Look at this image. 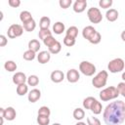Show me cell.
<instances>
[{
  "label": "cell",
  "instance_id": "6da1fadb",
  "mask_svg": "<svg viewBox=\"0 0 125 125\" xmlns=\"http://www.w3.org/2000/svg\"><path fill=\"white\" fill-rule=\"evenodd\" d=\"M106 125H120L125 120V103L117 100L107 104L103 113Z\"/></svg>",
  "mask_w": 125,
  "mask_h": 125
},
{
  "label": "cell",
  "instance_id": "7a4b0ae2",
  "mask_svg": "<svg viewBox=\"0 0 125 125\" xmlns=\"http://www.w3.org/2000/svg\"><path fill=\"white\" fill-rule=\"evenodd\" d=\"M119 91L116 87L114 86H109V87H106L104 88V90H102L100 92V98L102 101L104 102H107V101H110V100H114L116 99L118 96H119Z\"/></svg>",
  "mask_w": 125,
  "mask_h": 125
},
{
  "label": "cell",
  "instance_id": "3957f363",
  "mask_svg": "<svg viewBox=\"0 0 125 125\" xmlns=\"http://www.w3.org/2000/svg\"><path fill=\"white\" fill-rule=\"evenodd\" d=\"M107 78H108V73L106 70H101L97 75L94 76V78L92 79V84L95 88L100 89L103 88L104 86H105L106 82H107Z\"/></svg>",
  "mask_w": 125,
  "mask_h": 125
},
{
  "label": "cell",
  "instance_id": "277c9868",
  "mask_svg": "<svg viewBox=\"0 0 125 125\" xmlns=\"http://www.w3.org/2000/svg\"><path fill=\"white\" fill-rule=\"evenodd\" d=\"M125 62L121 58H116L111 60L107 64V69L111 73H118L124 69Z\"/></svg>",
  "mask_w": 125,
  "mask_h": 125
},
{
  "label": "cell",
  "instance_id": "5b68a950",
  "mask_svg": "<svg viewBox=\"0 0 125 125\" xmlns=\"http://www.w3.org/2000/svg\"><path fill=\"white\" fill-rule=\"evenodd\" d=\"M79 70L81 73H83L86 76H92L96 72V66L94 63L90 62L83 61L79 63Z\"/></svg>",
  "mask_w": 125,
  "mask_h": 125
},
{
  "label": "cell",
  "instance_id": "8992f818",
  "mask_svg": "<svg viewBox=\"0 0 125 125\" xmlns=\"http://www.w3.org/2000/svg\"><path fill=\"white\" fill-rule=\"evenodd\" d=\"M87 17L92 23H100L103 20V15L99 8L92 7L87 11Z\"/></svg>",
  "mask_w": 125,
  "mask_h": 125
},
{
  "label": "cell",
  "instance_id": "52a82bcc",
  "mask_svg": "<svg viewBox=\"0 0 125 125\" xmlns=\"http://www.w3.org/2000/svg\"><path fill=\"white\" fill-rule=\"evenodd\" d=\"M23 32V26H21V24H17V23H14V24H11L8 28V31H7V34H8V37L11 38V39H14L16 37H20Z\"/></svg>",
  "mask_w": 125,
  "mask_h": 125
},
{
  "label": "cell",
  "instance_id": "ba28073f",
  "mask_svg": "<svg viewBox=\"0 0 125 125\" xmlns=\"http://www.w3.org/2000/svg\"><path fill=\"white\" fill-rule=\"evenodd\" d=\"M0 113H1V116L4 117L8 121H13L17 116L16 109L13 106H8L6 108L1 107L0 108Z\"/></svg>",
  "mask_w": 125,
  "mask_h": 125
},
{
  "label": "cell",
  "instance_id": "9c48e42d",
  "mask_svg": "<svg viewBox=\"0 0 125 125\" xmlns=\"http://www.w3.org/2000/svg\"><path fill=\"white\" fill-rule=\"evenodd\" d=\"M79 78H80V74L78 70L74 68H71L66 72V79L69 83H75L79 80Z\"/></svg>",
  "mask_w": 125,
  "mask_h": 125
},
{
  "label": "cell",
  "instance_id": "30bf717a",
  "mask_svg": "<svg viewBox=\"0 0 125 125\" xmlns=\"http://www.w3.org/2000/svg\"><path fill=\"white\" fill-rule=\"evenodd\" d=\"M13 83L16 84L17 86L18 85H21V84H24L26 81H27V77L26 75L23 73V72H16L14 75H13Z\"/></svg>",
  "mask_w": 125,
  "mask_h": 125
},
{
  "label": "cell",
  "instance_id": "8fae6325",
  "mask_svg": "<svg viewBox=\"0 0 125 125\" xmlns=\"http://www.w3.org/2000/svg\"><path fill=\"white\" fill-rule=\"evenodd\" d=\"M86 7H87V1L86 0H76L73 3V11L75 13L84 12Z\"/></svg>",
  "mask_w": 125,
  "mask_h": 125
},
{
  "label": "cell",
  "instance_id": "7c38bea8",
  "mask_svg": "<svg viewBox=\"0 0 125 125\" xmlns=\"http://www.w3.org/2000/svg\"><path fill=\"white\" fill-rule=\"evenodd\" d=\"M50 59H51V54H50L49 51H41L37 55V61L41 64H44V63L49 62Z\"/></svg>",
  "mask_w": 125,
  "mask_h": 125
},
{
  "label": "cell",
  "instance_id": "4fadbf2b",
  "mask_svg": "<svg viewBox=\"0 0 125 125\" xmlns=\"http://www.w3.org/2000/svg\"><path fill=\"white\" fill-rule=\"evenodd\" d=\"M96 32H97V30L92 25H88V26H85L83 28V30H82V36L89 41L95 35Z\"/></svg>",
  "mask_w": 125,
  "mask_h": 125
},
{
  "label": "cell",
  "instance_id": "5bb4252c",
  "mask_svg": "<svg viewBox=\"0 0 125 125\" xmlns=\"http://www.w3.org/2000/svg\"><path fill=\"white\" fill-rule=\"evenodd\" d=\"M50 78L54 83H60L64 79V74H63V72L62 70H58L57 69V70L52 71V73L50 75Z\"/></svg>",
  "mask_w": 125,
  "mask_h": 125
},
{
  "label": "cell",
  "instance_id": "9a60e30c",
  "mask_svg": "<svg viewBox=\"0 0 125 125\" xmlns=\"http://www.w3.org/2000/svg\"><path fill=\"white\" fill-rule=\"evenodd\" d=\"M41 98V92L38 89H32L27 95V99L30 103H36Z\"/></svg>",
  "mask_w": 125,
  "mask_h": 125
},
{
  "label": "cell",
  "instance_id": "2e32d148",
  "mask_svg": "<svg viewBox=\"0 0 125 125\" xmlns=\"http://www.w3.org/2000/svg\"><path fill=\"white\" fill-rule=\"evenodd\" d=\"M118 16H119L118 11L115 9H109L105 13V18L108 21H115L118 19Z\"/></svg>",
  "mask_w": 125,
  "mask_h": 125
},
{
  "label": "cell",
  "instance_id": "e0dca14e",
  "mask_svg": "<svg viewBox=\"0 0 125 125\" xmlns=\"http://www.w3.org/2000/svg\"><path fill=\"white\" fill-rule=\"evenodd\" d=\"M28 50H31L33 52H38L41 45H40V42L37 40V39H31L29 42H28Z\"/></svg>",
  "mask_w": 125,
  "mask_h": 125
},
{
  "label": "cell",
  "instance_id": "ac0fdd59",
  "mask_svg": "<svg viewBox=\"0 0 125 125\" xmlns=\"http://www.w3.org/2000/svg\"><path fill=\"white\" fill-rule=\"evenodd\" d=\"M64 29H65L64 23H62V21H57L53 25V32H55L56 34H62L64 31Z\"/></svg>",
  "mask_w": 125,
  "mask_h": 125
},
{
  "label": "cell",
  "instance_id": "d6986e66",
  "mask_svg": "<svg viewBox=\"0 0 125 125\" xmlns=\"http://www.w3.org/2000/svg\"><path fill=\"white\" fill-rule=\"evenodd\" d=\"M32 19L33 18H32L31 14H30V12H28V11H22L20 14V20H21V21L22 23H25V22L31 21Z\"/></svg>",
  "mask_w": 125,
  "mask_h": 125
},
{
  "label": "cell",
  "instance_id": "ffe728a7",
  "mask_svg": "<svg viewBox=\"0 0 125 125\" xmlns=\"http://www.w3.org/2000/svg\"><path fill=\"white\" fill-rule=\"evenodd\" d=\"M102 109H103V105H102V104L99 102V101H95L94 102V104H92V106H91V108H90V110L94 113V114H100L101 112H102Z\"/></svg>",
  "mask_w": 125,
  "mask_h": 125
},
{
  "label": "cell",
  "instance_id": "44dd1931",
  "mask_svg": "<svg viewBox=\"0 0 125 125\" xmlns=\"http://www.w3.org/2000/svg\"><path fill=\"white\" fill-rule=\"evenodd\" d=\"M50 23H51V20L50 18L48 17H42L40 19V21H39V26H40V29H48L49 26H50Z\"/></svg>",
  "mask_w": 125,
  "mask_h": 125
},
{
  "label": "cell",
  "instance_id": "7402d4cb",
  "mask_svg": "<svg viewBox=\"0 0 125 125\" xmlns=\"http://www.w3.org/2000/svg\"><path fill=\"white\" fill-rule=\"evenodd\" d=\"M73 117L74 119H76L77 121H81L84 117H85V111L80 108V107H77L73 110Z\"/></svg>",
  "mask_w": 125,
  "mask_h": 125
},
{
  "label": "cell",
  "instance_id": "603a6c76",
  "mask_svg": "<svg viewBox=\"0 0 125 125\" xmlns=\"http://www.w3.org/2000/svg\"><path fill=\"white\" fill-rule=\"evenodd\" d=\"M22 26H23V29H24L25 31L30 32V31H33V30L35 29V27H36V22H35V21L32 19L31 21H27V22H25V23H22Z\"/></svg>",
  "mask_w": 125,
  "mask_h": 125
},
{
  "label": "cell",
  "instance_id": "cb8c5ba5",
  "mask_svg": "<svg viewBox=\"0 0 125 125\" xmlns=\"http://www.w3.org/2000/svg\"><path fill=\"white\" fill-rule=\"evenodd\" d=\"M17 63L14 62V61H7L5 63H4V68L9 71V72H13L15 70H17Z\"/></svg>",
  "mask_w": 125,
  "mask_h": 125
},
{
  "label": "cell",
  "instance_id": "d4e9b609",
  "mask_svg": "<svg viewBox=\"0 0 125 125\" xmlns=\"http://www.w3.org/2000/svg\"><path fill=\"white\" fill-rule=\"evenodd\" d=\"M65 33H66L65 35L70 36V37L76 39V37H77V35H78V28H77L76 26L72 25V26H70V27H68V28L66 29Z\"/></svg>",
  "mask_w": 125,
  "mask_h": 125
},
{
  "label": "cell",
  "instance_id": "484cf974",
  "mask_svg": "<svg viewBox=\"0 0 125 125\" xmlns=\"http://www.w3.org/2000/svg\"><path fill=\"white\" fill-rule=\"evenodd\" d=\"M61 50H62V44L59 41H57L53 46H51L50 48H48V51L50 52V54H53V55H56V54L60 53Z\"/></svg>",
  "mask_w": 125,
  "mask_h": 125
},
{
  "label": "cell",
  "instance_id": "4316f807",
  "mask_svg": "<svg viewBox=\"0 0 125 125\" xmlns=\"http://www.w3.org/2000/svg\"><path fill=\"white\" fill-rule=\"evenodd\" d=\"M27 92H28V86L25 83L17 86V94L19 96H24L25 94H27Z\"/></svg>",
  "mask_w": 125,
  "mask_h": 125
},
{
  "label": "cell",
  "instance_id": "83f0119b",
  "mask_svg": "<svg viewBox=\"0 0 125 125\" xmlns=\"http://www.w3.org/2000/svg\"><path fill=\"white\" fill-rule=\"evenodd\" d=\"M95 101H96V99H95L94 97H87V98L84 99V101H83V107H84L85 109H90Z\"/></svg>",
  "mask_w": 125,
  "mask_h": 125
},
{
  "label": "cell",
  "instance_id": "f1b7e54d",
  "mask_svg": "<svg viewBox=\"0 0 125 125\" xmlns=\"http://www.w3.org/2000/svg\"><path fill=\"white\" fill-rule=\"evenodd\" d=\"M39 83V78L37 75L32 74L30 76L27 77V84L28 86H37Z\"/></svg>",
  "mask_w": 125,
  "mask_h": 125
},
{
  "label": "cell",
  "instance_id": "f546056e",
  "mask_svg": "<svg viewBox=\"0 0 125 125\" xmlns=\"http://www.w3.org/2000/svg\"><path fill=\"white\" fill-rule=\"evenodd\" d=\"M35 56H36L35 52H33V51H31V50H27V51H25V52L23 53L22 58H23L25 61H33V60L35 59Z\"/></svg>",
  "mask_w": 125,
  "mask_h": 125
},
{
  "label": "cell",
  "instance_id": "4dcf8cb0",
  "mask_svg": "<svg viewBox=\"0 0 125 125\" xmlns=\"http://www.w3.org/2000/svg\"><path fill=\"white\" fill-rule=\"evenodd\" d=\"M37 123L39 125H49L50 123V117L45 115H38L37 116Z\"/></svg>",
  "mask_w": 125,
  "mask_h": 125
},
{
  "label": "cell",
  "instance_id": "1f68e13d",
  "mask_svg": "<svg viewBox=\"0 0 125 125\" xmlns=\"http://www.w3.org/2000/svg\"><path fill=\"white\" fill-rule=\"evenodd\" d=\"M49 36H52V31H50L49 28L48 29H40L38 32V37L41 40H44L45 38H47Z\"/></svg>",
  "mask_w": 125,
  "mask_h": 125
},
{
  "label": "cell",
  "instance_id": "d6a6232c",
  "mask_svg": "<svg viewBox=\"0 0 125 125\" xmlns=\"http://www.w3.org/2000/svg\"><path fill=\"white\" fill-rule=\"evenodd\" d=\"M112 4H113V1H112V0H100V1H99V5H100V7L103 8V9L110 8Z\"/></svg>",
  "mask_w": 125,
  "mask_h": 125
},
{
  "label": "cell",
  "instance_id": "836d02e7",
  "mask_svg": "<svg viewBox=\"0 0 125 125\" xmlns=\"http://www.w3.org/2000/svg\"><path fill=\"white\" fill-rule=\"evenodd\" d=\"M50 114H51V110H50V108H49L48 106H45V105H43V106L39 107V109H38V115H45V116H50Z\"/></svg>",
  "mask_w": 125,
  "mask_h": 125
},
{
  "label": "cell",
  "instance_id": "e575fe53",
  "mask_svg": "<svg viewBox=\"0 0 125 125\" xmlns=\"http://www.w3.org/2000/svg\"><path fill=\"white\" fill-rule=\"evenodd\" d=\"M56 42H57V40H56L53 36H49V37H47V38H45V39L43 40L44 45H45V46H47L48 48H50L51 46H53Z\"/></svg>",
  "mask_w": 125,
  "mask_h": 125
},
{
  "label": "cell",
  "instance_id": "d590c367",
  "mask_svg": "<svg viewBox=\"0 0 125 125\" xmlns=\"http://www.w3.org/2000/svg\"><path fill=\"white\" fill-rule=\"evenodd\" d=\"M63 44L65 46H67V47H71V46H73L75 44V39L70 37V36L65 35L64 38H63Z\"/></svg>",
  "mask_w": 125,
  "mask_h": 125
},
{
  "label": "cell",
  "instance_id": "8d00e7d4",
  "mask_svg": "<svg viewBox=\"0 0 125 125\" xmlns=\"http://www.w3.org/2000/svg\"><path fill=\"white\" fill-rule=\"evenodd\" d=\"M101 40H102V36H101L100 32L97 31V32L95 33V35L89 40V42L92 43V44H94V45H96V44H99V43L101 42Z\"/></svg>",
  "mask_w": 125,
  "mask_h": 125
},
{
  "label": "cell",
  "instance_id": "74e56055",
  "mask_svg": "<svg viewBox=\"0 0 125 125\" xmlns=\"http://www.w3.org/2000/svg\"><path fill=\"white\" fill-rule=\"evenodd\" d=\"M87 125H101V121L97 117L89 116L87 117Z\"/></svg>",
  "mask_w": 125,
  "mask_h": 125
},
{
  "label": "cell",
  "instance_id": "f35d334b",
  "mask_svg": "<svg viewBox=\"0 0 125 125\" xmlns=\"http://www.w3.org/2000/svg\"><path fill=\"white\" fill-rule=\"evenodd\" d=\"M71 4H72L71 0H60L59 1V5L62 9H67Z\"/></svg>",
  "mask_w": 125,
  "mask_h": 125
},
{
  "label": "cell",
  "instance_id": "ab89813d",
  "mask_svg": "<svg viewBox=\"0 0 125 125\" xmlns=\"http://www.w3.org/2000/svg\"><path fill=\"white\" fill-rule=\"evenodd\" d=\"M116 88L118 89L119 94L122 95V96L125 98V82H120V83H118V85H117Z\"/></svg>",
  "mask_w": 125,
  "mask_h": 125
},
{
  "label": "cell",
  "instance_id": "60d3db41",
  "mask_svg": "<svg viewBox=\"0 0 125 125\" xmlns=\"http://www.w3.org/2000/svg\"><path fill=\"white\" fill-rule=\"evenodd\" d=\"M8 4L13 8H18L21 5V0H9Z\"/></svg>",
  "mask_w": 125,
  "mask_h": 125
},
{
  "label": "cell",
  "instance_id": "b9f144b4",
  "mask_svg": "<svg viewBox=\"0 0 125 125\" xmlns=\"http://www.w3.org/2000/svg\"><path fill=\"white\" fill-rule=\"evenodd\" d=\"M7 43H8V39L6 38V36L3 35V34L0 35V47H4V46H6Z\"/></svg>",
  "mask_w": 125,
  "mask_h": 125
},
{
  "label": "cell",
  "instance_id": "7bdbcfd3",
  "mask_svg": "<svg viewBox=\"0 0 125 125\" xmlns=\"http://www.w3.org/2000/svg\"><path fill=\"white\" fill-rule=\"evenodd\" d=\"M121 39H122L123 41H125V30H123L122 33H121Z\"/></svg>",
  "mask_w": 125,
  "mask_h": 125
},
{
  "label": "cell",
  "instance_id": "ee69618b",
  "mask_svg": "<svg viewBox=\"0 0 125 125\" xmlns=\"http://www.w3.org/2000/svg\"><path fill=\"white\" fill-rule=\"evenodd\" d=\"M75 125H86V123L85 122H82V121H78Z\"/></svg>",
  "mask_w": 125,
  "mask_h": 125
},
{
  "label": "cell",
  "instance_id": "f6af8a7d",
  "mask_svg": "<svg viewBox=\"0 0 125 125\" xmlns=\"http://www.w3.org/2000/svg\"><path fill=\"white\" fill-rule=\"evenodd\" d=\"M122 79L125 81V72H123V73H122Z\"/></svg>",
  "mask_w": 125,
  "mask_h": 125
},
{
  "label": "cell",
  "instance_id": "bcb514c9",
  "mask_svg": "<svg viewBox=\"0 0 125 125\" xmlns=\"http://www.w3.org/2000/svg\"><path fill=\"white\" fill-rule=\"evenodd\" d=\"M53 125H61V124H60V123H54Z\"/></svg>",
  "mask_w": 125,
  "mask_h": 125
}]
</instances>
